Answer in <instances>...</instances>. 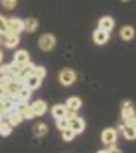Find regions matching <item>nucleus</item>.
Here are the masks:
<instances>
[{
  "label": "nucleus",
  "instance_id": "obj_14",
  "mask_svg": "<svg viewBox=\"0 0 136 153\" xmlns=\"http://www.w3.org/2000/svg\"><path fill=\"white\" fill-rule=\"evenodd\" d=\"M119 35L124 42H130L135 37V28L133 26H122L121 31H119Z\"/></svg>",
  "mask_w": 136,
  "mask_h": 153
},
{
  "label": "nucleus",
  "instance_id": "obj_2",
  "mask_svg": "<svg viewBox=\"0 0 136 153\" xmlns=\"http://www.w3.org/2000/svg\"><path fill=\"white\" fill-rule=\"evenodd\" d=\"M38 46L41 51H52L55 48V37L52 34H44L40 37V40H38Z\"/></svg>",
  "mask_w": 136,
  "mask_h": 153
},
{
  "label": "nucleus",
  "instance_id": "obj_25",
  "mask_svg": "<svg viewBox=\"0 0 136 153\" xmlns=\"http://www.w3.org/2000/svg\"><path fill=\"white\" fill-rule=\"evenodd\" d=\"M16 5H17V0H2V6H5L6 9L16 8Z\"/></svg>",
  "mask_w": 136,
  "mask_h": 153
},
{
  "label": "nucleus",
  "instance_id": "obj_28",
  "mask_svg": "<svg viewBox=\"0 0 136 153\" xmlns=\"http://www.w3.org/2000/svg\"><path fill=\"white\" fill-rule=\"evenodd\" d=\"M0 75H11V66L3 65L2 68H0Z\"/></svg>",
  "mask_w": 136,
  "mask_h": 153
},
{
  "label": "nucleus",
  "instance_id": "obj_3",
  "mask_svg": "<svg viewBox=\"0 0 136 153\" xmlns=\"http://www.w3.org/2000/svg\"><path fill=\"white\" fill-rule=\"evenodd\" d=\"M23 31V20L9 19L6 20V32L8 34H20Z\"/></svg>",
  "mask_w": 136,
  "mask_h": 153
},
{
  "label": "nucleus",
  "instance_id": "obj_27",
  "mask_svg": "<svg viewBox=\"0 0 136 153\" xmlns=\"http://www.w3.org/2000/svg\"><path fill=\"white\" fill-rule=\"evenodd\" d=\"M98 153H121V150H119V149H116L115 146H109V149H107V150H100Z\"/></svg>",
  "mask_w": 136,
  "mask_h": 153
},
{
  "label": "nucleus",
  "instance_id": "obj_13",
  "mask_svg": "<svg viewBox=\"0 0 136 153\" xmlns=\"http://www.w3.org/2000/svg\"><path fill=\"white\" fill-rule=\"evenodd\" d=\"M29 98H31V89L26 87L24 84H21L20 89H18V92H17V95H16V100L17 101H26V103H28Z\"/></svg>",
  "mask_w": 136,
  "mask_h": 153
},
{
  "label": "nucleus",
  "instance_id": "obj_4",
  "mask_svg": "<svg viewBox=\"0 0 136 153\" xmlns=\"http://www.w3.org/2000/svg\"><path fill=\"white\" fill-rule=\"evenodd\" d=\"M101 139L106 146H115L118 139V132L115 129H104L101 133Z\"/></svg>",
  "mask_w": 136,
  "mask_h": 153
},
{
  "label": "nucleus",
  "instance_id": "obj_30",
  "mask_svg": "<svg viewBox=\"0 0 136 153\" xmlns=\"http://www.w3.org/2000/svg\"><path fill=\"white\" fill-rule=\"evenodd\" d=\"M3 115V103H2V100H0V117Z\"/></svg>",
  "mask_w": 136,
  "mask_h": 153
},
{
  "label": "nucleus",
  "instance_id": "obj_6",
  "mask_svg": "<svg viewBox=\"0 0 136 153\" xmlns=\"http://www.w3.org/2000/svg\"><path fill=\"white\" fill-rule=\"evenodd\" d=\"M2 40H3V43H5L6 48L12 49V48H16L20 43V37H18V34H8V32H5Z\"/></svg>",
  "mask_w": 136,
  "mask_h": 153
},
{
  "label": "nucleus",
  "instance_id": "obj_11",
  "mask_svg": "<svg viewBox=\"0 0 136 153\" xmlns=\"http://www.w3.org/2000/svg\"><path fill=\"white\" fill-rule=\"evenodd\" d=\"M119 130L122 132L124 138L129 139V141H133V139H136V127L126 124V126H119Z\"/></svg>",
  "mask_w": 136,
  "mask_h": 153
},
{
  "label": "nucleus",
  "instance_id": "obj_33",
  "mask_svg": "<svg viewBox=\"0 0 136 153\" xmlns=\"http://www.w3.org/2000/svg\"><path fill=\"white\" fill-rule=\"evenodd\" d=\"M0 121H2V117H0Z\"/></svg>",
  "mask_w": 136,
  "mask_h": 153
},
{
  "label": "nucleus",
  "instance_id": "obj_20",
  "mask_svg": "<svg viewBox=\"0 0 136 153\" xmlns=\"http://www.w3.org/2000/svg\"><path fill=\"white\" fill-rule=\"evenodd\" d=\"M12 132V126L8 121H0V135L2 136H8Z\"/></svg>",
  "mask_w": 136,
  "mask_h": 153
},
{
  "label": "nucleus",
  "instance_id": "obj_5",
  "mask_svg": "<svg viewBox=\"0 0 136 153\" xmlns=\"http://www.w3.org/2000/svg\"><path fill=\"white\" fill-rule=\"evenodd\" d=\"M84 120L80 118V117H73L72 120H69V129H72L73 132H75V135L78 133H83L84 130Z\"/></svg>",
  "mask_w": 136,
  "mask_h": 153
},
{
  "label": "nucleus",
  "instance_id": "obj_15",
  "mask_svg": "<svg viewBox=\"0 0 136 153\" xmlns=\"http://www.w3.org/2000/svg\"><path fill=\"white\" fill-rule=\"evenodd\" d=\"M31 107H32V110H34V113H35V117H40V115L46 113V110H47L46 103H44V101H41V100L35 101L34 104H31Z\"/></svg>",
  "mask_w": 136,
  "mask_h": 153
},
{
  "label": "nucleus",
  "instance_id": "obj_10",
  "mask_svg": "<svg viewBox=\"0 0 136 153\" xmlns=\"http://www.w3.org/2000/svg\"><path fill=\"white\" fill-rule=\"evenodd\" d=\"M5 118L8 120V123H9L11 126H17V124H20V123H21L23 115H21L17 109H14V110H11L8 115H5Z\"/></svg>",
  "mask_w": 136,
  "mask_h": 153
},
{
  "label": "nucleus",
  "instance_id": "obj_29",
  "mask_svg": "<svg viewBox=\"0 0 136 153\" xmlns=\"http://www.w3.org/2000/svg\"><path fill=\"white\" fill-rule=\"evenodd\" d=\"M6 94H5V86L2 84V83H0V98H2V97H5Z\"/></svg>",
  "mask_w": 136,
  "mask_h": 153
},
{
  "label": "nucleus",
  "instance_id": "obj_18",
  "mask_svg": "<svg viewBox=\"0 0 136 153\" xmlns=\"http://www.w3.org/2000/svg\"><path fill=\"white\" fill-rule=\"evenodd\" d=\"M37 28H38V22H37L35 19H26L23 22V31H26V32H34L37 31Z\"/></svg>",
  "mask_w": 136,
  "mask_h": 153
},
{
  "label": "nucleus",
  "instance_id": "obj_17",
  "mask_svg": "<svg viewBox=\"0 0 136 153\" xmlns=\"http://www.w3.org/2000/svg\"><path fill=\"white\" fill-rule=\"evenodd\" d=\"M81 100L80 98H77V97H70L67 101H66V107L69 109V110H73V112H77V110H80L81 109Z\"/></svg>",
  "mask_w": 136,
  "mask_h": 153
},
{
  "label": "nucleus",
  "instance_id": "obj_23",
  "mask_svg": "<svg viewBox=\"0 0 136 153\" xmlns=\"http://www.w3.org/2000/svg\"><path fill=\"white\" fill-rule=\"evenodd\" d=\"M32 74L35 75V76H38V78H44V76H46V69L43 68V66H35L34 68V71H32Z\"/></svg>",
  "mask_w": 136,
  "mask_h": 153
},
{
  "label": "nucleus",
  "instance_id": "obj_19",
  "mask_svg": "<svg viewBox=\"0 0 136 153\" xmlns=\"http://www.w3.org/2000/svg\"><path fill=\"white\" fill-rule=\"evenodd\" d=\"M14 61L21 66V65H24V63L29 61V54L26 52V51H17L16 55H14Z\"/></svg>",
  "mask_w": 136,
  "mask_h": 153
},
{
  "label": "nucleus",
  "instance_id": "obj_24",
  "mask_svg": "<svg viewBox=\"0 0 136 153\" xmlns=\"http://www.w3.org/2000/svg\"><path fill=\"white\" fill-rule=\"evenodd\" d=\"M57 127L60 130H64V129H67L69 127V120L64 117V118H58L57 120Z\"/></svg>",
  "mask_w": 136,
  "mask_h": 153
},
{
  "label": "nucleus",
  "instance_id": "obj_34",
  "mask_svg": "<svg viewBox=\"0 0 136 153\" xmlns=\"http://www.w3.org/2000/svg\"><path fill=\"white\" fill-rule=\"evenodd\" d=\"M0 43H2V42H0Z\"/></svg>",
  "mask_w": 136,
  "mask_h": 153
},
{
  "label": "nucleus",
  "instance_id": "obj_21",
  "mask_svg": "<svg viewBox=\"0 0 136 153\" xmlns=\"http://www.w3.org/2000/svg\"><path fill=\"white\" fill-rule=\"evenodd\" d=\"M34 133H35L37 136H43V135H46V133H47V126L43 124V123L35 124V126H34Z\"/></svg>",
  "mask_w": 136,
  "mask_h": 153
},
{
  "label": "nucleus",
  "instance_id": "obj_1",
  "mask_svg": "<svg viewBox=\"0 0 136 153\" xmlns=\"http://www.w3.org/2000/svg\"><path fill=\"white\" fill-rule=\"evenodd\" d=\"M60 83L63 84V86H70L77 81V74L73 72L72 69H63L60 72Z\"/></svg>",
  "mask_w": 136,
  "mask_h": 153
},
{
  "label": "nucleus",
  "instance_id": "obj_32",
  "mask_svg": "<svg viewBox=\"0 0 136 153\" xmlns=\"http://www.w3.org/2000/svg\"><path fill=\"white\" fill-rule=\"evenodd\" d=\"M121 2H129V0H121Z\"/></svg>",
  "mask_w": 136,
  "mask_h": 153
},
{
  "label": "nucleus",
  "instance_id": "obj_8",
  "mask_svg": "<svg viewBox=\"0 0 136 153\" xmlns=\"http://www.w3.org/2000/svg\"><path fill=\"white\" fill-rule=\"evenodd\" d=\"M98 28H100V29H103V31H107V32H110V31H112V29L115 28V20H113L112 17L106 16V17L100 19V22H98Z\"/></svg>",
  "mask_w": 136,
  "mask_h": 153
},
{
  "label": "nucleus",
  "instance_id": "obj_16",
  "mask_svg": "<svg viewBox=\"0 0 136 153\" xmlns=\"http://www.w3.org/2000/svg\"><path fill=\"white\" fill-rule=\"evenodd\" d=\"M66 112H67L66 104H57V106L52 107V117H54L55 120H58V118H64V117H66Z\"/></svg>",
  "mask_w": 136,
  "mask_h": 153
},
{
  "label": "nucleus",
  "instance_id": "obj_7",
  "mask_svg": "<svg viewBox=\"0 0 136 153\" xmlns=\"http://www.w3.org/2000/svg\"><path fill=\"white\" fill-rule=\"evenodd\" d=\"M135 115H136V110H135L133 104L130 103V101H126L124 106H122V112H121V117H122V120L127 121V120L133 118Z\"/></svg>",
  "mask_w": 136,
  "mask_h": 153
},
{
  "label": "nucleus",
  "instance_id": "obj_9",
  "mask_svg": "<svg viewBox=\"0 0 136 153\" xmlns=\"http://www.w3.org/2000/svg\"><path fill=\"white\" fill-rule=\"evenodd\" d=\"M93 42L96 45H106L109 42V32L98 28L96 31H93Z\"/></svg>",
  "mask_w": 136,
  "mask_h": 153
},
{
  "label": "nucleus",
  "instance_id": "obj_12",
  "mask_svg": "<svg viewBox=\"0 0 136 153\" xmlns=\"http://www.w3.org/2000/svg\"><path fill=\"white\" fill-rule=\"evenodd\" d=\"M23 84L26 86V87H29L31 91H34V89H38V87L41 86V78H38V76H35V75L32 74V75H29L28 78L23 81Z\"/></svg>",
  "mask_w": 136,
  "mask_h": 153
},
{
  "label": "nucleus",
  "instance_id": "obj_31",
  "mask_svg": "<svg viewBox=\"0 0 136 153\" xmlns=\"http://www.w3.org/2000/svg\"><path fill=\"white\" fill-rule=\"evenodd\" d=\"M2 58H3V54H2V51H0V63H2Z\"/></svg>",
  "mask_w": 136,
  "mask_h": 153
},
{
  "label": "nucleus",
  "instance_id": "obj_22",
  "mask_svg": "<svg viewBox=\"0 0 136 153\" xmlns=\"http://www.w3.org/2000/svg\"><path fill=\"white\" fill-rule=\"evenodd\" d=\"M61 135H63V139H64V141H67V143L75 138V132H73L72 129H69V127H67V129H64V130H61Z\"/></svg>",
  "mask_w": 136,
  "mask_h": 153
},
{
  "label": "nucleus",
  "instance_id": "obj_26",
  "mask_svg": "<svg viewBox=\"0 0 136 153\" xmlns=\"http://www.w3.org/2000/svg\"><path fill=\"white\" fill-rule=\"evenodd\" d=\"M6 32V19L3 16H0V34Z\"/></svg>",
  "mask_w": 136,
  "mask_h": 153
}]
</instances>
